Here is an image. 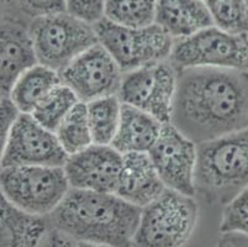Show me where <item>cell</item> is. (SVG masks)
I'll return each mask as SVG.
<instances>
[{
    "mask_svg": "<svg viewBox=\"0 0 248 247\" xmlns=\"http://www.w3.org/2000/svg\"><path fill=\"white\" fill-rule=\"evenodd\" d=\"M29 29L38 63L58 73L99 44L93 25L67 11L32 19Z\"/></svg>",
    "mask_w": 248,
    "mask_h": 247,
    "instance_id": "obj_6",
    "label": "cell"
},
{
    "mask_svg": "<svg viewBox=\"0 0 248 247\" xmlns=\"http://www.w3.org/2000/svg\"><path fill=\"white\" fill-rule=\"evenodd\" d=\"M16 4L32 19L67 11V0H16Z\"/></svg>",
    "mask_w": 248,
    "mask_h": 247,
    "instance_id": "obj_27",
    "label": "cell"
},
{
    "mask_svg": "<svg viewBox=\"0 0 248 247\" xmlns=\"http://www.w3.org/2000/svg\"><path fill=\"white\" fill-rule=\"evenodd\" d=\"M121 165L123 155L114 147L93 144L69 156L63 168L72 189L115 193Z\"/></svg>",
    "mask_w": 248,
    "mask_h": 247,
    "instance_id": "obj_13",
    "label": "cell"
},
{
    "mask_svg": "<svg viewBox=\"0 0 248 247\" xmlns=\"http://www.w3.org/2000/svg\"><path fill=\"white\" fill-rule=\"evenodd\" d=\"M85 104L93 144L111 146L120 125L121 100L117 95H110Z\"/></svg>",
    "mask_w": 248,
    "mask_h": 247,
    "instance_id": "obj_20",
    "label": "cell"
},
{
    "mask_svg": "<svg viewBox=\"0 0 248 247\" xmlns=\"http://www.w3.org/2000/svg\"><path fill=\"white\" fill-rule=\"evenodd\" d=\"M1 197L16 209L35 216H47L71 190L63 167H3Z\"/></svg>",
    "mask_w": 248,
    "mask_h": 247,
    "instance_id": "obj_5",
    "label": "cell"
},
{
    "mask_svg": "<svg viewBox=\"0 0 248 247\" xmlns=\"http://www.w3.org/2000/svg\"><path fill=\"white\" fill-rule=\"evenodd\" d=\"M107 0H67V13L94 25L104 17Z\"/></svg>",
    "mask_w": 248,
    "mask_h": 247,
    "instance_id": "obj_26",
    "label": "cell"
},
{
    "mask_svg": "<svg viewBox=\"0 0 248 247\" xmlns=\"http://www.w3.org/2000/svg\"><path fill=\"white\" fill-rule=\"evenodd\" d=\"M38 65L29 25L4 15L1 19V95H9L22 73Z\"/></svg>",
    "mask_w": 248,
    "mask_h": 247,
    "instance_id": "obj_14",
    "label": "cell"
},
{
    "mask_svg": "<svg viewBox=\"0 0 248 247\" xmlns=\"http://www.w3.org/2000/svg\"><path fill=\"white\" fill-rule=\"evenodd\" d=\"M169 62L177 71L186 68H225L248 71V33L233 35L216 26L175 40Z\"/></svg>",
    "mask_w": 248,
    "mask_h": 247,
    "instance_id": "obj_8",
    "label": "cell"
},
{
    "mask_svg": "<svg viewBox=\"0 0 248 247\" xmlns=\"http://www.w3.org/2000/svg\"><path fill=\"white\" fill-rule=\"evenodd\" d=\"M47 221L13 207L1 197V247H40Z\"/></svg>",
    "mask_w": 248,
    "mask_h": 247,
    "instance_id": "obj_18",
    "label": "cell"
},
{
    "mask_svg": "<svg viewBox=\"0 0 248 247\" xmlns=\"http://www.w3.org/2000/svg\"><path fill=\"white\" fill-rule=\"evenodd\" d=\"M155 22L174 40L214 26L204 0H157Z\"/></svg>",
    "mask_w": 248,
    "mask_h": 247,
    "instance_id": "obj_16",
    "label": "cell"
},
{
    "mask_svg": "<svg viewBox=\"0 0 248 247\" xmlns=\"http://www.w3.org/2000/svg\"><path fill=\"white\" fill-rule=\"evenodd\" d=\"M103 45L124 73L153 63L168 61L175 40L159 25L121 26L103 17L93 25Z\"/></svg>",
    "mask_w": 248,
    "mask_h": 247,
    "instance_id": "obj_7",
    "label": "cell"
},
{
    "mask_svg": "<svg viewBox=\"0 0 248 247\" xmlns=\"http://www.w3.org/2000/svg\"><path fill=\"white\" fill-rule=\"evenodd\" d=\"M214 26L233 35L248 33L245 0H204Z\"/></svg>",
    "mask_w": 248,
    "mask_h": 247,
    "instance_id": "obj_24",
    "label": "cell"
},
{
    "mask_svg": "<svg viewBox=\"0 0 248 247\" xmlns=\"http://www.w3.org/2000/svg\"><path fill=\"white\" fill-rule=\"evenodd\" d=\"M40 247H79L78 241L55 228L47 230Z\"/></svg>",
    "mask_w": 248,
    "mask_h": 247,
    "instance_id": "obj_29",
    "label": "cell"
},
{
    "mask_svg": "<svg viewBox=\"0 0 248 247\" xmlns=\"http://www.w3.org/2000/svg\"><path fill=\"white\" fill-rule=\"evenodd\" d=\"M62 83L61 74L44 65H36L22 73L9 97L24 114H32L47 95Z\"/></svg>",
    "mask_w": 248,
    "mask_h": 247,
    "instance_id": "obj_19",
    "label": "cell"
},
{
    "mask_svg": "<svg viewBox=\"0 0 248 247\" xmlns=\"http://www.w3.org/2000/svg\"><path fill=\"white\" fill-rule=\"evenodd\" d=\"M178 71L169 61L124 73L117 97L123 104L152 115L162 124L172 120Z\"/></svg>",
    "mask_w": 248,
    "mask_h": 247,
    "instance_id": "obj_9",
    "label": "cell"
},
{
    "mask_svg": "<svg viewBox=\"0 0 248 247\" xmlns=\"http://www.w3.org/2000/svg\"><path fill=\"white\" fill-rule=\"evenodd\" d=\"M61 146L68 156L76 155L93 145L88 120L87 104L80 101L63 120L56 130Z\"/></svg>",
    "mask_w": 248,
    "mask_h": 247,
    "instance_id": "obj_21",
    "label": "cell"
},
{
    "mask_svg": "<svg viewBox=\"0 0 248 247\" xmlns=\"http://www.w3.org/2000/svg\"><path fill=\"white\" fill-rule=\"evenodd\" d=\"M199 207L194 197L167 188L142 208L132 247H184L197 228Z\"/></svg>",
    "mask_w": 248,
    "mask_h": 247,
    "instance_id": "obj_4",
    "label": "cell"
},
{
    "mask_svg": "<svg viewBox=\"0 0 248 247\" xmlns=\"http://www.w3.org/2000/svg\"><path fill=\"white\" fill-rule=\"evenodd\" d=\"M78 103H80V100L76 93L68 85L61 83L47 95L31 115L44 128L56 132L58 126Z\"/></svg>",
    "mask_w": 248,
    "mask_h": 247,
    "instance_id": "obj_22",
    "label": "cell"
},
{
    "mask_svg": "<svg viewBox=\"0 0 248 247\" xmlns=\"http://www.w3.org/2000/svg\"><path fill=\"white\" fill-rule=\"evenodd\" d=\"M157 0H107L104 17L121 26L145 27L155 24Z\"/></svg>",
    "mask_w": 248,
    "mask_h": 247,
    "instance_id": "obj_23",
    "label": "cell"
},
{
    "mask_svg": "<svg viewBox=\"0 0 248 247\" xmlns=\"http://www.w3.org/2000/svg\"><path fill=\"white\" fill-rule=\"evenodd\" d=\"M63 84L68 85L80 101L89 103L117 95L124 72L101 44L94 45L61 72Z\"/></svg>",
    "mask_w": 248,
    "mask_h": 247,
    "instance_id": "obj_12",
    "label": "cell"
},
{
    "mask_svg": "<svg viewBox=\"0 0 248 247\" xmlns=\"http://www.w3.org/2000/svg\"><path fill=\"white\" fill-rule=\"evenodd\" d=\"M164 124L135 106L123 104L119 130L111 146L121 155L148 153Z\"/></svg>",
    "mask_w": 248,
    "mask_h": 247,
    "instance_id": "obj_17",
    "label": "cell"
},
{
    "mask_svg": "<svg viewBox=\"0 0 248 247\" xmlns=\"http://www.w3.org/2000/svg\"><path fill=\"white\" fill-rule=\"evenodd\" d=\"M214 247H248V235L236 232L221 234Z\"/></svg>",
    "mask_w": 248,
    "mask_h": 247,
    "instance_id": "obj_30",
    "label": "cell"
},
{
    "mask_svg": "<svg viewBox=\"0 0 248 247\" xmlns=\"http://www.w3.org/2000/svg\"><path fill=\"white\" fill-rule=\"evenodd\" d=\"M245 5H246V11H247V19H248V0H245Z\"/></svg>",
    "mask_w": 248,
    "mask_h": 247,
    "instance_id": "obj_32",
    "label": "cell"
},
{
    "mask_svg": "<svg viewBox=\"0 0 248 247\" xmlns=\"http://www.w3.org/2000/svg\"><path fill=\"white\" fill-rule=\"evenodd\" d=\"M220 232L248 235V187L225 204L220 223Z\"/></svg>",
    "mask_w": 248,
    "mask_h": 247,
    "instance_id": "obj_25",
    "label": "cell"
},
{
    "mask_svg": "<svg viewBox=\"0 0 248 247\" xmlns=\"http://www.w3.org/2000/svg\"><path fill=\"white\" fill-rule=\"evenodd\" d=\"M79 247H110L105 246V245H96V244H89V242H78Z\"/></svg>",
    "mask_w": 248,
    "mask_h": 247,
    "instance_id": "obj_31",
    "label": "cell"
},
{
    "mask_svg": "<svg viewBox=\"0 0 248 247\" xmlns=\"http://www.w3.org/2000/svg\"><path fill=\"white\" fill-rule=\"evenodd\" d=\"M166 189L148 153L123 155L120 177L115 190L116 196L132 205L145 208Z\"/></svg>",
    "mask_w": 248,
    "mask_h": 247,
    "instance_id": "obj_15",
    "label": "cell"
},
{
    "mask_svg": "<svg viewBox=\"0 0 248 247\" xmlns=\"http://www.w3.org/2000/svg\"><path fill=\"white\" fill-rule=\"evenodd\" d=\"M195 187L224 205L248 187V129L198 144Z\"/></svg>",
    "mask_w": 248,
    "mask_h": 247,
    "instance_id": "obj_3",
    "label": "cell"
},
{
    "mask_svg": "<svg viewBox=\"0 0 248 247\" xmlns=\"http://www.w3.org/2000/svg\"><path fill=\"white\" fill-rule=\"evenodd\" d=\"M170 122L195 144L248 129V71H178Z\"/></svg>",
    "mask_w": 248,
    "mask_h": 247,
    "instance_id": "obj_1",
    "label": "cell"
},
{
    "mask_svg": "<svg viewBox=\"0 0 248 247\" xmlns=\"http://www.w3.org/2000/svg\"><path fill=\"white\" fill-rule=\"evenodd\" d=\"M69 156L53 131L21 113L1 145V168L15 166L64 167Z\"/></svg>",
    "mask_w": 248,
    "mask_h": 247,
    "instance_id": "obj_10",
    "label": "cell"
},
{
    "mask_svg": "<svg viewBox=\"0 0 248 247\" xmlns=\"http://www.w3.org/2000/svg\"><path fill=\"white\" fill-rule=\"evenodd\" d=\"M148 155L166 188L186 196L197 194L198 144L178 130L172 122L164 124Z\"/></svg>",
    "mask_w": 248,
    "mask_h": 247,
    "instance_id": "obj_11",
    "label": "cell"
},
{
    "mask_svg": "<svg viewBox=\"0 0 248 247\" xmlns=\"http://www.w3.org/2000/svg\"><path fill=\"white\" fill-rule=\"evenodd\" d=\"M141 212L115 193L71 188L48 216L52 228L78 242L132 247Z\"/></svg>",
    "mask_w": 248,
    "mask_h": 247,
    "instance_id": "obj_2",
    "label": "cell"
},
{
    "mask_svg": "<svg viewBox=\"0 0 248 247\" xmlns=\"http://www.w3.org/2000/svg\"><path fill=\"white\" fill-rule=\"evenodd\" d=\"M0 104H1L0 113H1V145H3L21 112L15 105L14 101L11 100L9 95H1V103Z\"/></svg>",
    "mask_w": 248,
    "mask_h": 247,
    "instance_id": "obj_28",
    "label": "cell"
}]
</instances>
